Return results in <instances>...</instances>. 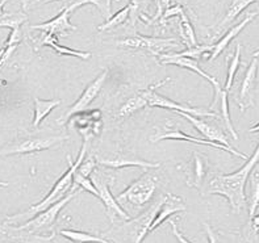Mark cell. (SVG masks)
Wrapping results in <instances>:
<instances>
[{
  "mask_svg": "<svg viewBox=\"0 0 259 243\" xmlns=\"http://www.w3.org/2000/svg\"><path fill=\"white\" fill-rule=\"evenodd\" d=\"M70 13L71 12H70L67 8H63L58 16L49 20V21H46V23L32 25L30 26V29L41 30V32L49 33V34H53V36H57V34H66V33L70 32V30H76L78 28L70 23Z\"/></svg>",
  "mask_w": 259,
  "mask_h": 243,
  "instance_id": "d6986e66",
  "label": "cell"
},
{
  "mask_svg": "<svg viewBox=\"0 0 259 243\" xmlns=\"http://www.w3.org/2000/svg\"><path fill=\"white\" fill-rule=\"evenodd\" d=\"M220 111H221V117L224 120V125H225V129L230 133V135L233 137V139L238 141V134L237 131L234 130V126L232 124V120H230V113H229V100H228V92L225 89H223L220 96Z\"/></svg>",
  "mask_w": 259,
  "mask_h": 243,
  "instance_id": "83f0119b",
  "label": "cell"
},
{
  "mask_svg": "<svg viewBox=\"0 0 259 243\" xmlns=\"http://www.w3.org/2000/svg\"><path fill=\"white\" fill-rule=\"evenodd\" d=\"M182 212H186V204H184L183 199L172 193L164 195L163 204L161 205V208L158 210L157 216H155L154 221L151 223L150 233H153L154 230H157L158 227L161 226L163 222H166L170 217H172L174 214L182 213Z\"/></svg>",
  "mask_w": 259,
  "mask_h": 243,
  "instance_id": "ac0fdd59",
  "label": "cell"
},
{
  "mask_svg": "<svg viewBox=\"0 0 259 243\" xmlns=\"http://www.w3.org/2000/svg\"><path fill=\"white\" fill-rule=\"evenodd\" d=\"M111 3L112 0H92V6L98 7L107 20L111 17Z\"/></svg>",
  "mask_w": 259,
  "mask_h": 243,
  "instance_id": "836d02e7",
  "label": "cell"
},
{
  "mask_svg": "<svg viewBox=\"0 0 259 243\" xmlns=\"http://www.w3.org/2000/svg\"><path fill=\"white\" fill-rule=\"evenodd\" d=\"M178 115L182 116V117H184L186 120H188V121L194 125L195 128H196V130L199 131V133H200V134L205 138V139L223 144V146L228 148V150H229V153L232 155H236V157H238V158H242V159H245V161H247V159H249V157H247V155L242 154L241 151H237L236 149H234L233 146L230 144V142L228 141L227 135L224 134L223 131L217 128V126H214L213 124H209V122H207L205 120H203V118L195 117V116H191V115H188V113H178Z\"/></svg>",
  "mask_w": 259,
  "mask_h": 243,
  "instance_id": "8fae6325",
  "label": "cell"
},
{
  "mask_svg": "<svg viewBox=\"0 0 259 243\" xmlns=\"http://www.w3.org/2000/svg\"><path fill=\"white\" fill-rule=\"evenodd\" d=\"M96 164H98V162H96L95 155H89V158L83 159V162L80 163L76 172L84 177H91L92 172L96 170Z\"/></svg>",
  "mask_w": 259,
  "mask_h": 243,
  "instance_id": "1f68e13d",
  "label": "cell"
},
{
  "mask_svg": "<svg viewBox=\"0 0 259 243\" xmlns=\"http://www.w3.org/2000/svg\"><path fill=\"white\" fill-rule=\"evenodd\" d=\"M204 229H205V233H207L208 236V242L209 243H220L219 238H217L214 230L209 226V223L204 222Z\"/></svg>",
  "mask_w": 259,
  "mask_h": 243,
  "instance_id": "ab89813d",
  "label": "cell"
},
{
  "mask_svg": "<svg viewBox=\"0 0 259 243\" xmlns=\"http://www.w3.org/2000/svg\"><path fill=\"white\" fill-rule=\"evenodd\" d=\"M23 41V32L20 28L17 29H12L10 33V36L7 38V41L4 42L6 46H17L20 42Z\"/></svg>",
  "mask_w": 259,
  "mask_h": 243,
  "instance_id": "e575fe53",
  "label": "cell"
},
{
  "mask_svg": "<svg viewBox=\"0 0 259 243\" xmlns=\"http://www.w3.org/2000/svg\"><path fill=\"white\" fill-rule=\"evenodd\" d=\"M131 16V6H126L124 7L122 10H120L118 12H116L113 16L109 17L107 21H105L104 24H102V25L98 26V30H100V32H103V30H109V29H113V28H116V26L118 25H122V24L126 21V19Z\"/></svg>",
  "mask_w": 259,
  "mask_h": 243,
  "instance_id": "f546056e",
  "label": "cell"
},
{
  "mask_svg": "<svg viewBox=\"0 0 259 243\" xmlns=\"http://www.w3.org/2000/svg\"><path fill=\"white\" fill-rule=\"evenodd\" d=\"M256 16H258V12L249 13V15H247V16L245 17V19H243L240 24H237V25L232 26V28H230V29L225 33V36H224L223 38L219 41V42H216L213 45V49H212V52H210V54H209V61H213V59H216L217 57L220 56L221 53L227 49L228 45H229V43L232 42V41H233V39L236 38V37L238 36L241 32H242L243 28H245V26H246L249 23H251V21L254 20V17H256Z\"/></svg>",
  "mask_w": 259,
  "mask_h": 243,
  "instance_id": "ffe728a7",
  "label": "cell"
},
{
  "mask_svg": "<svg viewBox=\"0 0 259 243\" xmlns=\"http://www.w3.org/2000/svg\"><path fill=\"white\" fill-rule=\"evenodd\" d=\"M241 65V45L238 43L237 45V49L234 52L233 56H230V58H228V76L227 80H225V87L224 89L227 92H229L233 87L234 78H236V74L240 69Z\"/></svg>",
  "mask_w": 259,
  "mask_h": 243,
  "instance_id": "4316f807",
  "label": "cell"
},
{
  "mask_svg": "<svg viewBox=\"0 0 259 243\" xmlns=\"http://www.w3.org/2000/svg\"><path fill=\"white\" fill-rule=\"evenodd\" d=\"M255 2H259V0H233V3L230 4L227 15H225L224 19L221 20V23L217 25L216 30H214V34H219V33L225 28V26H228L229 24L233 23L234 20L240 16L241 13L246 10L250 4L255 3Z\"/></svg>",
  "mask_w": 259,
  "mask_h": 243,
  "instance_id": "603a6c76",
  "label": "cell"
},
{
  "mask_svg": "<svg viewBox=\"0 0 259 243\" xmlns=\"http://www.w3.org/2000/svg\"><path fill=\"white\" fill-rule=\"evenodd\" d=\"M184 10L183 7H182V4H175L174 7H168L167 10H166V12L163 13V16L161 17V23L162 21H166V20L170 19V17L172 16H181Z\"/></svg>",
  "mask_w": 259,
  "mask_h": 243,
  "instance_id": "d590c367",
  "label": "cell"
},
{
  "mask_svg": "<svg viewBox=\"0 0 259 243\" xmlns=\"http://www.w3.org/2000/svg\"><path fill=\"white\" fill-rule=\"evenodd\" d=\"M151 142H158V141H163V139H172V141H186L190 142V143L195 144H201V146H210V148L219 149V150H225L229 153L228 148L223 146L220 143H216L213 141H208V139H201V138L196 137H191V135L186 134L181 129L174 128L172 125L168 122V124L163 125L162 129L159 130H155V134L150 138Z\"/></svg>",
  "mask_w": 259,
  "mask_h": 243,
  "instance_id": "9a60e30c",
  "label": "cell"
},
{
  "mask_svg": "<svg viewBox=\"0 0 259 243\" xmlns=\"http://www.w3.org/2000/svg\"><path fill=\"white\" fill-rule=\"evenodd\" d=\"M7 2H10V0H0V17L3 16L4 13H6L3 11V8H4V6H6Z\"/></svg>",
  "mask_w": 259,
  "mask_h": 243,
  "instance_id": "7bdbcfd3",
  "label": "cell"
},
{
  "mask_svg": "<svg viewBox=\"0 0 259 243\" xmlns=\"http://www.w3.org/2000/svg\"><path fill=\"white\" fill-rule=\"evenodd\" d=\"M171 4V0H155V6H157V13H155V16L153 17V20L161 19L163 16V13L166 12L168 7Z\"/></svg>",
  "mask_w": 259,
  "mask_h": 243,
  "instance_id": "8d00e7d4",
  "label": "cell"
},
{
  "mask_svg": "<svg viewBox=\"0 0 259 243\" xmlns=\"http://www.w3.org/2000/svg\"><path fill=\"white\" fill-rule=\"evenodd\" d=\"M208 170H209V162L207 155L201 154L199 151H194L191 161L186 166V181L188 187L199 189L207 176Z\"/></svg>",
  "mask_w": 259,
  "mask_h": 243,
  "instance_id": "e0dca14e",
  "label": "cell"
},
{
  "mask_svg": "<svg viewBox=\"0 0 259 243\" xmlns=\"http://www.w3.org/2000/svg\"><path fill=\"white\" fill-rule=\"evenodd\" d=\"M179 17H181V21H179L181 34L184 43H186L188 47H195V46H197V41H196V36H195L194 28H192V25H191L190 19H188V16L186 15V12L182 13Z\"/></svg>",
  "mask_w": 259,
  "mask_h": 243,
  "instance_id": "f1b7e54d",
  "label": "cell"
},
{
  "mask_svg": "<svg viewBox=\"0 0 259 243\" xmlns=\"http://www.w3.org/2000/svg\"><path fill=\"white\" fill-rule=\"evenodd\" d=\"M167 82H170V78H166L162 82L157 83V84L150 85L149 88H146V93H148V107L151 108H163L167 109V111H174L175 113H188L191 116H195V117L203 118V117H220V116L214 113L212 111H208V109L204 108H194V107H190V105L186 104H179V103L172 102L171 99H167L166 96H162L159 93H157L155 89L158 87H162L163 84H166Z\"/></svg>",
  "mask_w": 259,
  "mask_h": 243,
  "instance_id": "ba28073f",
  "label": "cell"
},
{
  "mask_svg": "<svg viewBox=\"0 0 259 243\" xmlns=\"http://www.w3.org/2000/svg\"><path fill=\"white\" fill-rule=\"evenodd\" d=\"M259 163V143L254 150L253 155L249 157L246 163L240 170L229 175H217L212 177L208 183V195H220L229 201L230 208L234 213H240L246 205L247 180L256 164Z\"/></svg>",
  "mask_w": 259,
  "mask_h": 243,
  "instance_id": "6da1fadb",
  "label": "cell"
},
{
  "mask_svg": "<svg viewBox=\"0 0 259 243\" xmlns=\"http://www.w3.org/2000/svg\"><path fill=\"white\" fill-rule=\"evenodd\" d=\"M59 235H62L63 238L72 243H111L103 235H94V234L80 231V230L62 229L59 230Z\"/></svg>",
  "mask_w": 259,
  "mask_h": 243,
  "instance_id": "cb8c5ba5",
  "label": "cell"
},
{
  "mask_svg": "<svg viewBox=\"0 0 259 243\" xmlns=\"http://www.w3.org/2000/svg\"><path fill=\"white\" fill-rule=\"evenodd\" d=\"M28 16L25 12H11L4 13L3 16L0 17V28H10L12 29H17L20 26L26 23Z\"/></svg>",
  "mask_w": 259,
  "mask_h": 243,
  "instance_id": "4dcf8cb0",
  "label": "cell"
},
{
  "mask_svg": "<svg viewBox=\"0 0 259 243\" xmlns=\"http://www.w3.org/2000/svg\"><path fill=\"white\" fill-rule=\"evenodd\" d=\"M253 57H254V58H258V57H259V50H256V52L253 53Z\"/></svg>",
  "mask_w": 259,
  "mask_h": 243,
  "instance_id": "bcb514c9",
  "label": "cell"
},
{
  "mask_svg": "<svg viewBox=\"0 0 259 243\" xmlns=\"http://www.w3.org/2000/svg\"><path fill=\"white\" fill-rule=\"evenodd\" d=\"M256 72H258V58H253V61L247 66L242 82L240 85L238 93V107L241 111H246L247 108L254 105V91L256 84Z\"/></svg>",
  "mask_w": 259,
  "mask_h": 243,
  "instance_id": "2e32d148",
  "label": "cell"
},
{
  "mask_svg": "<svg viewBox=\"0 0 259 243\" xmlns=\"http://www.w3.org/2000/svg\"><path fill=\"white\" fill-rule=\"evenodd\" d=\"M53 0H21V4H23V10L24 11H29L34 7H38L41 4L50 3Z\"/></svg>",
  "mask_w": 259,
  "mask_h": 243,
  "instance_id": "f35d334b",
  "label": "cell"
},
{
  "mask_svg": "<svg viewBox=\"0 0 259 243\" xmlns=\"http://www.w3.org/2000/svg\"><path fill=\"white\" fill-rule=\"evenodd\" d=\"M164 201V196H159L154 203L141 214L128 221L112 225V227L102 234L111 243H142L148 234L158 210Z\"/></svg>",
  "mask_w": 259,
  "mask_h": 243,
  "instance_id": "3957f363",
  "label": "cell"
},
{
  "mask_svg": "<svg viewBox=\"0 0 259 243\" xmlns=\"http://www.w3.org/2000/svg\"><path fill=\"white\" fill-rule=\"evenodd\" d=\"M98 164H102L109 168H125V167H141L145 170H151V168H159L162 166L157 162H148L144 159L135 157V155L125 154V153H115L109 157H103V155H95Z\"/></svg>",
  "mask_w": 259,
  "mask_h": 243,
  "instance_id": "4fadbf2b",
  "label": "cell"
},
{
  "mask_svg": "<svg viewBox=\"0 0 259 243\" xmlns=\"http://www.w3.org/2000/svg\"><path fill=\"white\" fill-rule=\"evenodd\" d=\"M69 139V135H20L4 148L0 149V157L17 154H30L42 150H49L57 143Z\"/></svg>",
  "mask_w": 259,
  "mask_h": 243,
  "instance_id": "5b68a950",
  "label": "cell"
},
{
  "mask_svg": "<svg viewBox=\"0 0 259 243\" xmlns=\"http://www.w3.org/2000/svg\"><path fill=\"white\" fill-rule=\"evenodd\" d=\"M85 153H87V141L83 142L82 149H80V153H79L78 158H76L75 162L71 161V157H67V162H69V168L66 170L65 174L59 177L58 180L56 181L54 187L50 189V192L44 197L42 200L39 203L34 204L30 208H28L26 210L21 212V213L13 214V216H8L4 221V223L7 225H13L15 222H19V221H29L30 218H33L34 216H37L38 213L44 212L45 209H48L49 207L54 205L56 203L61 201L63 197H66L72 190V188L75 187L74 184V174L75 171L78 170L80 163L83 162V159L85 158Z\"/></svg>",
  "mask_w": 259,
  "mask_h": 243,
  "instance_id": "7a4b0ae2",
  "label": "cell"
},
{
  "mask_svg": "<svg viewBox=\"0 0 259 243\" xmlns=\"http://www.w3.org/2000/svg\"><path fill=\"white\" fill-rule=\"evenodd\" d=\"M250 133H259V122L256 125H254L253 128H250Z\"/></svg>",
  "mask_w": 259,
  "mask_h": 243,
  "instance_id": "ee69618b",
  "label": "cell"
},
{
  "mask_svg": "<svg viewBox=\"0 0 259 243\" xmlns=\"http://www.w3.org/2000/svg\"><path fill=\"white\" fill-rule=\"evenodd\" d=\"M61 100H41V99H34V118H33V128H38L39 124L44 121L46 116L50 115L53 109L61 104Z\"/></svg>",
  "mask_w": 259,
  "mask_h": 243,
  "instance_id": "d4e9b609",
  "label": "cell"
},
{
  "mask_svg": "<svg viewBox=\"0 0 259 243\" xmlns=\"http://www.w3.org/2000/svg\"><path fill=\"white\" fill-rule=\"evenodd\" d=\"M115 177L109 176V175L104 174L103 171L95 170L91 175V180L98 189V199L104 204L105 209H107V216H108L109 221L112 225H115L117 221H128L131 220V214L117 203L116 197L112 195L111 184L109 180H113Z\"/></svg>",
  "mask_w": 259,
  "mask_h": 243,
  "instance_id": "52a82bcc",
  "label": "cell"
},
{
  "mask_svg": "<svg viewBox=\"0 0 259 243\" xmlns=\"http://www.w3.org/2000/svg\"><path fill=\"white\" fill-rule=\"evenodd\" d=\"M56 233L49 235H39L21 230L13 225H0V243H54Z\"/></svg>",
  "mask_w": 259,
  "mask_h": 243,
  "instance_id": "5bb4252c",
  "label": "cell"
},
{
  "mask_svg": "<svg viewBox=\"0 0 259 243\" xmlns=\"http://www.w3.org/2000/svg\"><path fill=\"white\" fill-rule=\"evenodd\" d=\"M79 187H74L72 190L66 197H63L62 200L56 203L54 205L49 207L48 209H45L44 212L38 213L37 216H34L33 218H30L29 221H26L24 223H20L17 225V227L21 230H26L29 233L33 234H39V235H46V233H56L53 227H54V223H56L57 218H58L61 210L70 203V201L79 193Z\"/></svg>",
  "mask_w": 259,
  "mask_h": 243,
  "instance_id": "8992f818",
  "label": "cell"
},
{
  "mask_svg": "<svg viewBox=\"0 0 259 243\" xmlns=\"http://www.w3.org/2000/svg\"><path fill=\"white\" fill-rule=\"evenodd\" d=\"M159 61H161V63H163V65H175L182 67V69H187V70H191V71L196 72L197 75H200L201 78H204L205 80H208L210 84L213 85L214 99L212 105H210V108H213V105L220 100L221 92H223L220 83H219V80H217L216 78H213V76L209 75L208 72H205L203 69H201L200 66H199V61H197V59L188 58V57H178L175 56L174 53H163V54L159 56Z\"/></svg>",
  "mask_w": 259,
  "mask_h": 243,
  "instance_id": "30bf717a",
  "label": "cell"
},
{
  "mask_svg": "<svg viewBox=\"0 0 259 243\" xmlns=\"http://www.w3.org/2000/svg\"><path fill=\"white\" fill-rule=\"evenodd\" d=\"M250 227L254 234H259V214L250 218Z\"/></svg>",
  "mask_w": 259,
  "mask_h": 243,
  "instance_id": "b9f144b4",
  "label": "cell"
},
{
  "mask_svg": "<svg viewBox=\"0 0 259 243\" xmlns=\"http://www.w3.org/2000/svg\"><path fill=\"white\" fill-rule=\"evenodd\" d=\"M247 184H249V192L246 196V205L249 209V217L253 218L259 208V163L251 171Z\"/></svg>",
  "mask_w": 259,
  "mask_h": 243,
  "instance_id": "44dd1931",
  "label": "cell"
},
{
  "mask_svg": "<svg viewBox=\"0 0 259 243\" xmlns=\"http://www.w3.org/2000/svg\"><path fill=\"white\" fill-rule=\"evenodd\" d=\"M118 46L122 47H131V49H144L146 52L154 54V56H161L164 50L177 47L179 46L175 38H157V37H145V36H135L126 37L117 42Z\"/></svg>",
  "mask_w": 259,
  "mask_h": 243,
  "instance_id": "7c38bea8",
  "label": "cell"
},
{
  "mask_svg": "<svg viewBox=\"0 0 259 243\" xmlns=\"http://www.w3.org/2000/svg\"><path fill=\"white\" fill-rule=\"evenodd\" d=\"M38 46H50L54 52H57L58 54H61V56L76 57V58H80V59L91 58V53L80 52V50H75V49H71V47H67V46L59 45L57 36H53V34H49V33H45V36H44L42 39L39 41Z\"/></svg>",
  "mask_w": 259,
  "mask_h": 243,
  "instance_id": "7402d4cb",
  "label": "cell"
},
{
  "mask_svg": "<svg viewBox=\"0 0 259 243\" xmlns=\"http://www.w3.org/2000/svg\"><path fill=\"white\" fill-rule=\"evenodd\" d=\"M170 225H171V231H172V234H174L175 238H177L178 243H191L190 240H188L187 238H186V236H184L183 234L181 233V230L178 229L177 221L171 220L170 221Z\"/></svg>",
  "mask_w": 259,
  "mask_h": 243,
  "instance_id": "74e56055",
  "label": "cell"
},
{
  "mask_svg": "<svg viewBox=\"0 0 259 243\" xmlns=\"http://www.w3.org/2000/svg\"><path fill=\"white\" fill-rule=\"evenodd\" d=\"M85 4H92V0H75L74 3H71L69 7H66V8H67L70 12H72L74 10H76L79 7L85 6Z\"/></svg>",
  "mask_w": 259,
  "mask_h": 243,
  "instance_id": "60d3db41",
  "label": "cell"
},
{
  "mask_svg": "<svg viewBox=\"0 0 259 243\" xmlns=\"http://www.w3.org/2000/svg\"><path fill=\"white\" fill-rule=\"evenodd\" d=\"M107 75H108V71H103L100 75L96 76V78L85 87L84 91L82 92V95L79 96L78 100L66 111V113L62 117L58 118V121L57 122H58L59 125H65L67 124V121H69L70 118L74 117L75 115H79V113H82V112H84L85 108L94 102V99L99 95V92L102 91L103 85H104L105 83V79H107Z\"/></svg>",
  "mask_w": 259,
  "mask_h": 243,
  "instance_id": "9c48e42d",
  "label": "cell"
},
{
  "mask_svg": "<svg viewBox=\"0 0 259 243\" xmlns=\"http://www.w3.org/2000/svg\"><path fill=\"white\" fill-rule=\"evenodd\" d=\"M10 184L6 183V181H0V187H8Z\"/></svg>",
  "mask_w": 259,
  "mask_h": 243,
  "instance_id": "f6af8a7d",
  "label": "cell"
},
{
  "mask_svg": "<svg viewBox=\"0 0 259 243\" xmlns=\"http://www.w3.org/2000/svg\"><path fill=\"white\" fill-rule=\"evenodd\" d=\"M153 170L155 168H151V170L144 172L126 189H124L121 193L116 196V200L121 205L122 209L131 207L133 210H140L145 205H148V203H150V200L154 197L155 192L161 187L162 181H163V176Z\"/></svg>",
  "mask_w": 259,
  "mask_h": 243,
  "instance_id": "277c9868",
  "label": "cell"
},
{
  "mask_svg": "<svg viewBox=\"0 0 259 243\" xmlns=\"http://www.w3.org/2000/svg\"><path fill=\"white\" fill-rule=\"evenodd\" d=\"M74 184H75L76 187H80L82 189L87 190L90 193H92L95 197L99 196L98 189L95 188L94 183H92L91 177H84L82 175H79L78 172L75 171V174H74Z\"/></svg>",
  "mask_w": 259,
  "mask_h": 243,
  "instance_id": "d6a6232c",
  "label": "cell"
},
{
  "mask_svg": "<svg viewBox=\"0 0 259 243\" xmlns=\"http://www.w3.org/2000/svg\"><path fill=\"white\" fill-rule=\"evenodd\" d=\"M149 104L148 102V93L146 91H141L138 95H136L135 98L129 99L128 102L122 105L120 111H118V116L120 117H128V116L133 115L136 112H138L140 109L146 108Z\"/></svg>",
  "mask_w": 259,
  "mask_h": 243,
  "instance_id": "484cf974",
  "label": "cell"
}]
</instances>
